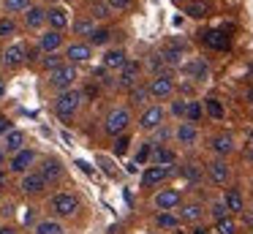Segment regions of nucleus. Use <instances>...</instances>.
<instances>
[{
    "mask_svg": "<svg viewBox=\"0 0 253 234\" xmlns=\"http://www.w3.org/2000/svg\"><path fill=\"white\" fill-rule=\"evenodd\" d=\"M82 106V90L71 87V90H63L60 95L55 98V112L57 117H71L77 109Z\"/></svg>",
    "mask_w": 253,
    "mask_h": 234,
    "instance_id": "obj_1",
    "label": "nucleus"
},
{
    "mask_svg": "<svg viewBox=\"0 0 253 234\" xmlns=\"http://www.w3.org/2000/svg\"><path fill=\"white\" fill-rule=\"evenodd\" d=\"M49 207H52V212H55V215L71 218V215H77V210H79V199L71 193V190H60V193L52 196Z\"/></svg>",
    "mask_w": 253,
    "mask_h": 234,
    "instance_id": "obj_2",
    "label": "nucleus"
},
{
    "mask_svg": "<svg viewBox=\"0 0 253 234\" xmlns=\"http://www.w3.org/2000/svg\"><path fill=\"white\" fill-rule=\"evenodd\" d=\"M128 123H131V112L123 109V106H117V109H112V112L106 114L104 131L109 136H123V134H126V128H128Z\"/></svg>",
    "mask_w": 253,
    "mask_h": 234,
    "instance_id": "obj_3",
    "label": "nucleus"
},
{
    "mask_svg": "<svg viewBox=\"0 0 253 234\" xmlns=\"http://www.w3.org/2000/svg\"><path fill=\"white\" fill-rule=\"evenodd\" d=\"M74 79H77V68H74L71 63H63L60 68L49 71V85L55 87V90H71Z\"/></svg>",
    "mask_w": 253,
    "mask_h": 234,
    "instance_id": "obj_4",
    "label": "nucleus"
},
{
    "mask_svg": "<svg viewBox=\"0 0 253 234\" xmlns=\"http://www.w3.org/2000/svg\"><path fill=\"white\" fill-rule=\"evenodd\" d=\"M25 60H28V47H25L22 41L8 44L6 52H3V65H6V68H19Z\"/></svg>",
    "mask_w": 253,
    "mask_h": 234,
    "instance_id": "obj_5",
    "label": "nucleus"
},
{
    "mask_svg": "<svg viewBox=\"0 0 253 234\" xmlns=\"http://www.w3.org/2000/svg\"><path fill=\"white\" fill-rule=\"evenodd\" d=\"M147 93L153 98H169L171 93H174V79H171V74H158L147 85Z\"/></svg>",
    "mask_w": 253,
    "mask_h": 234,
    "instance_id": "obj_6",
    "label": "nucleus"
},
{
    "mask_svg": "<svg viewBox=\"0 0 253 234\" xmlns=\"http://www.w3.org/2000/svg\"><path fill=\"white\" fill-rule=\"evenodd\" d=\"M36 152L33 150H19V152H14L11 155V161H8V169H11L14 174H28L30 172V166L36 163Z\"/></svg>",
    "mask_w": 253,
    "mask_h": 234,
    "instance_id": "obj_7",
    "label": "nucleus"
},
{
    "mask_svg": "<svg viewBox=\"0 0 253 234\" xmlns=\"http://www.w3.org/2000/svg\"><path fill=\"white\" fill-rule=\"evenodd\" d=\"M46 185H49V183H46L39 172H28L22 177V183H19V190H22L25 196H36V193H44Z\"/></svg>",
    "mask_w": 253,
    "mask_h": 234,
    "instance_id": "obj_8",
    "label": "nucleus"
},
{
    "mask_svg": "<svg viewBox=\"0 0 253 234\" xmlns=\"http://www.w3.org/2000/svg\"><path fill=\"white\" fill-rule=\"evenodd\" d=\"M68 22H71V16H68V8H63V5H55V8L46 11V25H49V30L63 33L68 27Z\"/></svg>",
    "mask_w": 253,
    "mask_h": 234,
    "instance_id": "obj_9",
    "label": "nucleus"
},
{
    "mask_svg": "<svg viewBox=\"0 0 253 234\" xmlns=\"http://www.w3.org/2000/svg\"><path fill=\"white\" fill-rule=\"evenodd\" d=\"M153 201H155V207H158L161 212H169V210H174V207H180L182 196H180V190L166 188V190H161V193H155Z\"/></svg>",
    "mask_w": 253,
    "mask_h": 234,
    "instance_id": "obj_10",
    "label": "nucleus"
},
{
    "mask_svg": "<svg viewBox=\"0 0 253 234\" xmlns=\"http://www.w3.org/2000/svg\"><path fill=\"white\" fill-rule=\"evenodd\" d=\"M171 172H174L171 166H150L147 172L142 174V185L144 188H155V185H161L166 177H171Z\"/></svg>",
    "mask_w": 253,
    "mask_h": 234,
    "instance_id": "obj_11",
    "label": "nucleus"
},
{
    "mask_svg": "<svg viewBox=\"0 0 253 234\" xmlns=\"http://www.w3.org/2000/svg\"><path fill=\"white\" fill-rule=\"evenodd\" d=\"M164 123V109L155 103V106H147L142 112V117H139V125H142L144 131H155L158 125Z\"/></svg>",
    "mask_w": 253,
    "mask_h": 234,
    "instance_id": "obj_12",
    "label": "nucleus"
},
{
    "mask_svg": "<svg viewBox=\"0 0 253 234\" xmlns=\"http://www.w3.org/2000/svg\"><path fill=\"white\" fill-rule=\"evenodd\" d=\"M202 44L215 52H223V49H229V36H226V30H207L202 33Z\"/></svg>",
    "mask_w": 253,
    "mask_h": 234,
    "instance_id": "obj_13",
    "label": "nucleus"
},
{
    "mask_svg": "<svg viewBox=\"0 0 253 234\" xmlns=\"http://www.w3.org/2000/svg\"><path fill=\"white\" fill-rule=\"evenodd\" d=\"M39 174L46 180V183H57V180L63 177V163L57 161V158H44V161H41Z\"/></svg>",
    "mask_w": 253,
    "mask_h": 234,
    "instance_id": "obj_14",
    "label": "nucleus"
},
{
    "mask_svg": "<svg viewBox=\"0 0 253 234\" xmlns=\"http://www.w3.org/2000/svg\"><path fill=\"white\" fill-rule=\"evenodd\" d=\"M207 174H210V180H212L215 185H226L231 172H229V163H226L223 158H215V161L207 166Z\"/></svg>",
    "mask_w": 253,
    "mask_h": 234,
    "instance_id": "obj_15",
    "label": "nucleus"
},
{
    "mask_svg": "<svg viewBox=\"0 0 253 234\" xmlns=\"http://www.w3.org/2000/svg\"><path fill=\"white\" fill-rule=\"evenodd\" d=\"M139 82V63L136 60H126V65L120 68V85L128 87V90H133Z\"/></svg>",
    "mask_w": 253,
    "mask_h": 234,
    "instance_id": "obj_16",
    "label": "nucleus"
},
{
    "mask_svg": "<svg viewBox=\"0 0 253 234\" xmlns=\"http://www.w3.org/2000/svg\"><path fill=\"white\" fill-rule=\"evenodd\" d=\"M90 54H93V47H90V44H71V47L66 49L68 63H87Z\"/></svg>",
    "mask_w": 253,
    "mask_h": 234,
    "instance_id": "obj_17",
    "label": "nucleus"
},
{
    "mask_svg": "<svg viewBox=\"0 0 253 234\" xmlns=\"http://www.w3.org/2000/svg\"><path fill=\"white\" fill-rule=\"evenodd\" d=\"M25 25H28L30 30H41V27L46 25V8H41V5H30V8L25 11Z\"/></svg>",
    "mask_w": 253,
    "mask_h": 234,
    "instance_id": "obj_18",
    "label": "nucleus"
},
{
    "mask_svg": "<svg viewBox=\"0 0 253 234\" xmlns=\"http://www.w3.org/2000/svg\"><path fill=\"white\" fill-rule=\"evenodd\" d=\"M60 47H63V33H55V30L41 33V38H39V49H41V52L52 54L55 49H60Z\"/></svg>",
    "mask_w": 253,
    "mask_h": 234,
    "instance_id": "obj_19",
    "label": "nucleus"
},
{
    "mask_svg": "<svg viewBox=\"0 0 253 234\" xmlns=\"http://www.w3.org/2000/svg\"><path fill=\"white\" fill-rule=\"evenodd\" d=\"M22 144H25V134H22V131H17V128H11L6 136H3V152H11V155H14V152L25 150Z\"/></svg>",
    "mask_w": 253,
    "mask_h": 234,
    "instance_id": "obj_20",
    "label": "nucleus"
},
{
    "mask_svg": "<svg viewBox=\"0 0 253 234\" xmlns=\"http://www.w3.org/2000/svg\"><path fill=\"white\" fill-rule=\"evenodd\" d=\"M210 147H212V152L215 155H229L231 150H234V139H231V134H218V136H212V141H210Z\"/></svg>",
    "mask_w": 253,
    "mask_h": 234,
    "instance_id": "obj_21",
    "label": "nucleus"
},
{
    "mask_svg": "<svg viewBox=\"0 0 253 234\" xmlns=\"http://www.w3.org/2000/svg\"><path fill=\"white\" fill-rule=\"evenodd\" d=\"M150 158H153V166H171L177 155H174V150H169V147H153Z\"/></svg>",
    "mask_w": 253,
    "mask_h": 234,
    "instance_id": "obj_22",
    "label": "nucleus"
},
{
    "mask_svg": "<svg viewBox=\"0 0 253 234\" xmlns=\"http://www.w3.org/2000/svg\"><path fill=\"white\" fill-rule=\"evenodd\" d=\"M174 136H177L180 144H193V141L199 139V131H196V125H193V123H180V128L174 131Z\"/></svg>",
    "mask_w": 253,
    "mask_h": 234,
    "instance_id": "obj_23",
    "label": "nucleus"
},
{
    "mask_svg": "<svg viewBox=\"0 0 253 234\" xmlns=\"http://www.w3.org/2000/svg\"><path fill=\"white\" fill-rule=\"evenodd\" d=\"M223 204H226V210H229V212H242V210H245V201H242V193H240L237 188H229V190H226Z\"/></svg>",
    "mask_w": 253,
    "mask_h": 234,
    "instance_id": "obj_24",
    "label": "nucleus"
},
{
    "mask_svg": "<svg viewBox=\"0 0 253 234\" xmlns=\"http://www.w3.org/2000/svg\"><path fill=\"white\" fill-rule=\"evenodd\" d=\"M101 63H104L106 71L123 68V65H126V52H123V49H109V52L104 54V60H101Z\"/></svg>",
    "mask_w": 253,
    "mask_h": 234,
    "instance_id": "obj_25",
    "label": "nucleus"
},
{
    "mask_svg": "<svg viewBox=\"0 0 253 234\" xmlns=\"http://www.w3.org/2000/svg\"><path fill=\"white\" fill-rule=\"evenodd\" d=\"M212 11V5L207 3V0H193V3H188L185 5V14L188 16H193V19H204V16Z\"/></svg>",
    "mask_w": 253,
    "mask_h": 234,
    "instance_id": "obj_26",
    "label": "nucleus"
},
{
    "mask_svg": "<svg viewBox=\"0 0 253 234\" xmlns=\"http://www.w3.org/2000/svg\"><path fill=\"white\" fill-rule=\"evenodd\" d=\"M161 57H164L166 65H180V60H182V44H169V47L161 52Z\"/></svg>",
    "mask_w": 253,
    "mask_h": 234,
    "instance_id": "obj_27",
    "label": "nucleus"
},
{
    "mask_svg": "<svg viewBox=\"0 0 253 234\" xmlns=\"http://www.w3.org/2000/svg\"><path fill=\"white\" fill-rule=\"evenodd\" d=\"M204 112H207L212 120H223V103H220L215 95H210V98H204Z\"/></svg>",
    "mask_w": 253,
    "mask_h": 234,
    "instance_id": "obj_28",
    "label": "nucleus"
},
{
    "mask_svg": "<svg viewBox=\"0 0 253 234\" xmlns=\"http://www.w3.org/2000/svg\"><path fill=\"white\" fill-rule=\"evenodd\" d=\"M109 14H112V8L106 0H93L90 3V19H106Z\"/></svg>",
    "mask_w": 253,
    "mask_h": 234,
    "instance_id": "obj_29",
    "label": "nucleus"
},
{
    "mask_svg": "<svg viewBox=\"0 0 253 234\" xmlns=\"http://www.w3.org/2000/svg\"><path fill=\"white\" fill-rule=\"evenodd\" d=\"M66 229H63L60 221H39V226H36V234H63Z\"/></svg>",
    "mask_w": 253,
    "mask_h": 234,
    "instance_id": "obj_30",
    "label": "nucleus"
},
{
    "mask_svg": "<svg viewBox=\"0 0 253 234\" xmlns=\"http://www.w3.org/2000/svg\"><path fill=\"white\" fill-rule=\"evenodd\" d=\"M93 30H95V19H90V16H79V19L74 22V33H77V36H90Z\"/></svg>",
    "mask_w": 253,
    "mask_h": 234,
    "instance_id": "obj_31",
    "label": "nucleus"
},
{
    "mask_svg": "<svg viewBox=\"0 0 253 234\" xmlns=\"http://www.w3.org/2000/svg\"><path fill=\"white\" fill-rule=\"evenodd\" d=\"M188 74L193 76V79H207V74H210V68H207V63L204 60H193V63H188Z\"/></svg>",
    "mask_w": 253,
    "mask_h": 234,
    "instance_id": "obj_32",
    "label": "nucleus"
},
{
    "mask_svg": "<svg viewBox=\"0 0 253 234\" xmlns=\"http://www.w3.org/2000/svg\"><path fill=\"white\" fill-rule=\"evenodd\" d=\"M182 174H185L188 183H202V163H196V161L185 163V166H182Z\"/></svg>",
    "mask_w": 253,
    "mask_h": 234,
    "instance_id": "obj_33",
    "label": "nucleus"
},
{
    "mask_svg": "<svg viewBox=\"0 0 253 234\" xmlns=\"http://www.w3.org/2000/svg\"><path fill=\"white\" fill-rule=\"evenodd\" d=\"M109 38H112V33L106 30V27H95V30L87 36V44L90 47H101V44H106Z\"/></svg>",
    "mask_w": 253,
    "mask_h": 234,
    "instance_id": "obj_34",
    "label": "nucleus"
},
{
    "mask_svg": "<svg viewBox=\"0 0 253 234\" xmlns=\"http://www.w3.org/2000/svg\"><path fill=\"white\" fill-rule=\"evenodd\" d=\"M202 204H196V201H191V204H185V207H182V212H180V218H182V221H199V218H202Z\"/></svg>",
    "mask_w": 253,
    "mask_h": 234,
    "instance_id": "obj_35",
    "label": "nucleus"
},
{
    "mask_svg": "<svg viewBox=\"0 0 253 234\" xmlns=\"http://www.w3.org/2000/svg\"><path fill=\"white\" fill-rule=\"evenodd\" d=\"M202 114H204L202 101H188V106H185V117L191 120V123H199V120H202Z\"/></svg>",
    "mask_w": 253,
    "mask_h": 234,
    "instance_id": "obj_36",
    "label": "nucleus"
},
{
    "mask_svg": "<svg viewBox=\"0 0 253 234\" xmlns=\"http://www.w3.org/2000/svg\"><path fill=\"white\" fill-rule=\"evenodd\" d=\"M155 223H158L161 229H177V226H180V218H177V215H171V212H158Z\"/></svg>",
    "mask_w": 253,
    "mask_h": 234,
    "instance_id": "obj_37",
    "label": "nucleus"
},
{
    "mask_svg": "<svg viewBox=\"0 0 253 234\" xmlns=\"http://www.w3.org/2000/svg\"><path fill=\"white\" fill-rule=\"evenodd\" d=\"M215 232L218 234H237V223L231 218H223V221L215 223Z\"/></svg>",
    "mask_w": 253,
    "mask_h": 234,
    "instance_id": "obj_38",
    "label": "nucleus"
},
{
    "mask_svg": "<svg viewBox=\"0 0 253 234\" xmlns=\"http://www.w3.org/2000/svg\"><path fill=\"white\" fill-rule=\"evenodd\" d=\"M60 65H63V57H57L55 52L41 57V68H46V71H55V68H60Z\"/></svg>",
    "mask_w": 253,
    "mask_h": 234,
    "instance_id": "obj_39",
    "label": "nucleus"
},
{
    "mask_svg": "<svg viewBox=\"0 0 253 234\" xmlns=\"http://www.w3.org/2000/svg\"><path fill=\"white\" fill-rule=\"evenodd\" d=\"M30 0H6V11L8 14H19V11H28Z\"/></svg>",
    "mask_w": 253,
    "mask_h": 234,
    "instance_id": "obj_40",
    "label": "nucleus"
},
{
    "mask_svg": "<svg viewBox=\"0 0 253 234\" xmlns=\"http://www.w3.org/2000/svg\"><path fill=\"white\" fill-rule=\"evenodd\" d=\"M210 212H212L215 223H218V221H223V218H229V210H226V204H223V201H215V204H212V210H210Z\"/></svg>",
    "mask_w": 253,
    "mask_h": 234,
    "instance_id": "obj_41",
    "label": "nucleus"
},
{
    "mask_svg": "<svg viewBox=\"0 0 253 234\" xmlns=\"http://www.w3.org/2000/svg\"><path fill=\"white\" fill-rule=\"evenodd\" d=\"M147 98H150L147 87H133V90H131V101H133V103H144Z\"/></svg>",
    "mask_w": 253,
    "mask_h": 234,
    "instance_id": "obj_42",
    "label": "nucleus"
},
{
    "mask_svg": "<svg viewBox=\"0 0 253 234\" xmlns=\"http://www.w3.org/2000/svg\"><path fill=\"white\" fill-rule=\"evenodd\" d=\"M128 144H131V139H128V136H117V141H115V155H126V152H128Z\"/></svg>",
    "mask_w": 253,
    "mask_h": 234,
    "instance_id": "obj_43",
    "label": "nucleus"
},
{
    "mask_svg": "<svg viewBox=\"0 0 253 234\" xmlns=\"http://www.w3.org/2000/svg\"><path fill=\"white\" fill-rule=\"evenodd\" d=\"M14 30H17L14 19H0V38H3V36H14Z\"/></svg>",
    "mask_w": 253,
    "mask_h": 234,
    "instance_id": "obj_44",
    "label": "nucleus"
},
{
    "mask_svg": "<svg viewBox=\"0 0 253 234\" xmlns=\"http://www.w3.org/2000/svg\"><path fill=\"white\" fill-rule=\"evenodd\" d=\"M164 57H161V54H153V60H150V68H153L155 71V76H158V74H164Z\"/></svg>",
    "mask_w": 253,
    "mask_h": 234,
    "instance_id": "obj_45",
    "label": "nucleus"
},
{
    "mask_svg": "<svg viewBox=\"0 0 253 234\" xmlns=\"http://www.w3.org/2000/svg\"><path fill=\"white\" fill-rule=\"evenodd\" d=\"M106 3H109L112 11H126L128 5H131V0H106Z\"/></svg>",
    "mask_w": 253,
    "mask_h": 234,
    "instance_id": "obj_46",
    "label": "nucleus"
},
{
    "mask_svg": "<svg viewBox=\"0 0 253 234\" xmlns=\"http://www.w3.org/2000/svg\"><path fill=\"white\" fill-rule=\"evenodd\" d=\"M185 106H188V101H174V103H171V114L185 117Z\"/></svg>",
    "mask_w": 253,
    "mask_h": 234,
    "instance_id": "obj_47",
    "label": "nucleus"
},
{
    "mask_svg": "<svg viewBox=\"0 0 253 234\" xmlns=\"http://www.w3.org/2000/svg\"><path fill=\"white\" fill-rule=\"evenodd\" d=\"M93 76H95V82H101V85H109V71H106L104 65H101V68L95 71Z\"/></svg>",
    "mask_w": 253,
    "mask_h": 234,
    "instance_id": "obj_48",
    "label": "nucleus"
},
{
    "mask_svg": "<svg viewBox=\"0 0 253 234\" xmlns=\"http://www.w3.org/2000/svg\"><path fill=\"white\" fill-rule=\"evenodd\" d=\"M8 131H11V120H8L6 114H0V136H6Z\"/></svg>",
    "mask_w": 253,
    "mask_h": 234,
    "instance_id": "obj_49",
    "label": "nucleus"
},
{
    "mask_svg": "<svg viewBox=\"0 0 253 234\" xmlns=\"http://www.w3.org/2000/svg\"><path fill=\"white\" fill-rule=\"evenodd\" d=\"M150 152H153V150H150V144H144V147H142V150H139V155H136V161H139V163H142V161H147V158H150Z\"/></svg>",
    "mask_w": 253,
    "mask_h": 234,
    "instance_id": "obj_50",
    "label": "nucleus"
},
{
    "mask_svg": "<svg viewBox=\"0 0 253 234\" xmlns=\"http://www.w3.org/2000/svg\"><path fill=\"white\" fill-rule=\"evenodd\" d=\"M77 166H79V169H82V172H84V174H93V169H90V166H87V163H84V161H79V163H77Z\"/></svg>",
    "mask_w": 253,
    "mask_h": 234,
    "instance_id": "obj_51",
    "label": "nucleus"
},
{
    "mask_svg": "<svg viewBox=\"0 0 253 234\" xmlns=\"http://www.w3.org/2000/svg\"><path fill=\"white\" fill-rule=\"evenodd\" d=\"M0 234H17L11 226H0Z\"/></svg>",
    "mask_w": 253,
    "mask_h": 234,
    "instance_id": "obj_52",
    "label": "nucleus"
},
{
    "mask_svg": "<svg viewBox=\"0 0 253 234\" xmlns=\"http://www.w3.org/2000/svg\"><path fill=\"white\" fill-rule=\"evenodd\" d=\"M193 234H207V229H202V226H196V229H193Z\"/></svg>",
    "mask_w": 253,
    "mask_h": 234,
    "instance_id": "obj_53",
    "label": "nucleus"
},
{
    "mask_svg": "<svg viewBox=\"0 0 253 234\" xmlns=\"http://www.w3.org/2000/svg\"><path fill=\"white\" fill-rule=\"evenodd\" d=\"M6 185V172H0V188Z\"/></svg>",
    "mask_w": 253,
    "mask_h": 234,
    "instance_id": "obj_54",
    "label": "nucleus"
},
{
    "mask_svg": "<svg viewBox=\"0 0 253 234\" xmlns=\"http://www.w3.org/2000/svg\"><path fill=\"white\" fill-rule=\"evenodd\" d=\"M3 93H6V82L0 79V95H3Z\"/></svg>",
    "mask_w": 253,
    "mask_h": 234,
    "instance_id": "obj_55",
    "label": "nucleus"
},
{
    "mask_svg": "<svg viewBox=\"0 0 253 234\" xmlns=\"http://www.w3.org/2000/svg\"><path fill=\"white\" fill-rule=\"evenodd\" d=\"M248 161L253 163V147H251V150H248Z\"/></svg>",
    "mask_w": 253,
    "mask_h": 234,
    "instance_id": "obj_56",
    "label": "nucleus"
},
{
    "mask_svg": "<svg viewBox=\"0 0 253 234\" xmlns=\"http://www.w3.org/2000/svg\"><path fill=\"white\" fill-rule=\"evenodd\" d=\"M245 95H248V98H251V101H253V87H251V90H248V93H245Z\"/></svg>",
    "mask_w": 253,
    "mask_h": 234,
    "instance_id": "obj_57",
    "label": "nucleus"
},
{
    "mask_svg": "<svg viewBox=\"0 0 253 234\" xmlns=\"http://www.w3.org/2000/svg\"><path fill=\"white\" fill-rule=\"evenodd\" d=\"M3 155H6V152H3V150H0V161H3Z\"/></svg>",
    "mask_w": 253,
    "mask_h": 234,
    "instance_id": "obj_58",
    "label": "nucleus"
},
{
    "mask_svg": "<svg viewBox=\"0 0 253 234\" xmlns=\"http://www.w3.org/2000/svg\"><path fill=\"white\" fill-rule=\"evenodd\" d=\"M251 139H253V131H251Z\"/></svg>",
    "mask_w": 253,
    "mask_h": 234,
    "instance_id": "obj_59",
    "label": "nucleus"
}]
</instances>
